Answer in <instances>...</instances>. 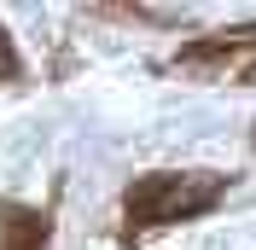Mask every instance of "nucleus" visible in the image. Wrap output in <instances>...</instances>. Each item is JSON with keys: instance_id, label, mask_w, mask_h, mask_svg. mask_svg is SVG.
Masks as SVG:
<instances>
[{"instance_id": "obj_3", "label": "nucleus", "mask_w": 256, "mask_h": 250, "mask_svg": "<svg viewBox=\"0 0 256 250\" xmlns=\"http://www.w3.org/2000/svg\"><path fill=\"white\" fill-rule=\"evenodd\" d=\"M47 238H52V216L47 210L0 198V250H47Z\"/></svg>"}, {"instance_id": "obj_4", "label": "nucleus", "mask_w": 256, "mask_h": 250, "mask_svg": "<svg viewBox=\"0 0 256 250\" xmlns=\"http://www.w3.org/2000/svg\"><path fill=\"white\" fill-rule=\"evenodd\" d=\"M18 47H12V35H6V24H0V82H18Z\"/></svg>"}, {"instance_id": "obj_1", "label": "nucleus", "mask_w": 256, "mask_h": 250, "mask_svg": "<svg viewBox=\"0 0 256 250\" xmlns=\"http://www.w3.org/2000/svg\"><path fill=\"white\" fill-rule=\"evenodd\" d=\"M233 174H216V169H152V174H134L122 186V244H146L152 233L175 227V221H198L210 216L216 204L227 198Z\"/></svg>"}, {"instance_id": "obj_2", "label": "nucleus", "mask_w": 256, "mask_h": 250, "mask_svg": "<svg viewBox=\"0 0 256 250\" xmlns=\"http://www.w3.org/2000/svg\"><path fill=\"white\" fill-rule=\"evenodd\" d=\"M175 70H186V76H198V82H239V88H256V24L186 41V47L175 52Z\"/></svg>"}, {"instance_id": "obj_5", "label": "nucleus", "mask_w": 256, "mask_h": 250, "mask_svg": "<svg viewBox=\"0 0 256 250\" xmlns=\"http://www.w3.org/2000/svg\"><path fill=\"white\" fill-rule=\"evenodd\" d=\"M250 146H256V134H250Z\"/></svg>"}]
</instances>
